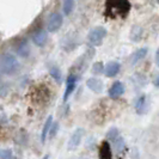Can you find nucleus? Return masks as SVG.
I'll list each match as a JSON object with an SVG mask.
<instances>
[{"instance_id": "20", "label": "nucleus", "mask_w": 159, "mask_h": 159, "mask_svg": "<svg viewBox=\"0 0 159 159\" xmlns=\"http://www.w3.org/2000/svg\"><path fill=\"white\" fill-rule=\"evenodd\" d=\"M114 143H115V146H116V148H117L119 151L125 147V141H123V139H122V138H117Z\"/></svg>"}, {"instance_id": "11", "label": "nucleus", "mask_w": 159, "mask_h": 159, "mask_svg": "<svg viewBox=\"0 0 159 159\" xmlns=\"http://www.w3.org/2000/svg\"><path fill=\"white\" fill-rule=\"evenodd\" d=\"M146 109H147V102H146V96H140L139 98H138V101H136L135 103V110L138 114H140V115H143L146 112Z\"/></svg>"}, {"instance_id": "12", "label": "nucleus", "mask_w": 159, "mask_h": 159, "mask_svg": "<svg viewBox=\"0 0 159 159\" xmlns=\"http://www.w3.org/2000/svg\"><path fill=\"white\" fill-rule=\"evenodd\" d=\"M52 126H53V116H49L47 121H46V123H44V126H43L42 132H41V140H42V143H44L46 139H47V135H49Z\"/></svg>"}, {"instance_id": "17", "label": "nucleus", "mask_w": 159, "mask_h": 159, "mask_svg": "<svg viewBox=\"0 0 159 159\" xmlns=\"http://www.w3.org/2000/svg\"><path fill=\"white\" fill-rule=\"evenodd\" d=\"M117 138H119V130H117L116 128H111V129L107 133V139H108V140L115 141Z\"/></svg>"}, {"instance_id": "5", "label": "nucleus", "mask_w": 159, "mask_h": 159, "mask_svg": "<svg viewBox=\"0 0 159 159\" xmlns=\"http://www.w3.org/2000/svg\"><path fill=\"white\" fill-rule=\"evenodd\" d=\"M84 135V130L81 128L75 129V132L73 133L70 138V141H68V150H75L79 143H81V138Z\"/></svg>"}, {"instance_id": "21", "label": "nucleus", "mask_w": 159, "mask_h": 159, "mask_svg": "<svg viewBox=\"0 0 159 159\" xmlns=\"http://www.w3.org/2000/svg\"><path fill=\"white\" fill-rule=\"evenodd\" d=\"M57 132V123H53V126L50 128V132H49V138H53Z\"/></svg>"}, {"instance_id": "22", "label": "nucleus", "mask_w": 159, "mask_h": 159, "mask_svg": "<svg viewBox=\"0 0 159 159\" xmlns=\"http://www.w3.org/2000/svg\"><path fill=\"white\" fill-rule=\"evenodd\" d=\"M156 64H157V66L159 67V49L156 52Z\"/></svg>"}, {"instance_id": "1", "label": "nucleus", "mask_w": 159, "mask_h": 159, "mask_svg": "<svg viewBox=\"0 0 159 159\" xmlns=\"http://www.w3.org/2000/svg\"><path fill=\"white\" fill-rule=\"evenodd\" d=\"M130 5L128 0H107V12L110 16L125 17L128 13Z\"/></svg>"}, {"instance_id": "13", "label": "nucleus", "mask_w": 159, "mask_h": 159, "mask_svg": "<svg viewBox=\"0 0 159 159\" xmlns=\"http://www.w3.org/2000/svg\"><path fill=\"white\" fill-rule=\"evenodd\" d=\"M17 53H18V55L22 56V57H28L29 54H30V48H29V44H28V42L24 40L22 41L19 44H18V47H17Z\"/></svg>"}, {"instance_id": "18", "label": "nucleus", "mask_w": 159, "mask_h": 159, "mask_svg": "<svg viewBox=\"0 0 159 159\" xmlns=\"http://www.w3.org/2000/svg\"><path fill=\"white\" fill-rule=\"evenodd\" d=\"M0 159H12V151L8 148L0 150Z\"/></svg>"}, {"instance_id": "15", "label": "nucleus", "mask_w": 159, "mask_h": 159, "mask_svg": "<svg viewBox=\"0 0 159 159\" xmlns=\"http://www.w3.org/2000/svg\"><path fill=\"white\" fill-rule=\"evenodd\" d=\"M74 7V0H64V13L65 15H71Z\"/></svg>"}, {"instance_id": "16", "label": "nucleus", "mask_w": 159, "mask_h": 159, "mask_svg": "<svg viewBox=\"0 0 159 159\" xmlns=\"http://www.w3.org/2000/svg\"><path fill=\"white\" fill-rule=\"evenodd\" d=\"M49 73H50V75H52V77L57 81V83H60V81H61V73H60V70H59V68H56V67H52V68L49 70Z\"/></svg>"}, {"instance_id": "4", "label": "nucleus", "mask_w": 159, "mask_h": 159, "mask_svg": "<svg viewBox=\"0 0 159 159\" xmlns=\"http://www.w3.org/2000/svg\"><path fill=\"white\" fill-rule=\"evenodd\" d=\"M62 25V16L57 12H54L49 16L47 24V30L50 32H55L57 31Z\"/></svg>"}, {"instance_id": "2", "label": "nucleus", "mask_w": 159, "mask_h": 159, "mask_svg": "<svg viewBox=\"0 0 159 159\" xmlns=\"http://www.w3.org/2000/svg\"><path fill=\"white\" fill-rule=\"evenodd\" d=\"M0 66H1V70L5 74H15L19 70V64L17 61V59L12 54H4L0 59Z\"/></svg>"}, {"instance_id": "7", "label": "nucleus", "mask_w": 159, "mask_h": 159, "mask_svg": "<svg viewBox=\"0 0 159 159\" xmlns=\"http://www.w3.org/2000/svg\"><path fill=\"white\" fill-rule=\"evenodd\" d=\"M48 34L46 30H39L32 35V42L37 46V47H43L47 42Z\"/></svg>"}, {"instance_id": "9", "label": "nucleus", "mask_w": 159, "mask_h": 159, "mask_svg": "<svg viewBox=\"0 0 159 159\" xmlns=\"http://www.w3.org/2000/svg\"><path fill=\"white\" fill-rule=\"evenodd\" d=\"M77 86V77L74 74H71L67 78V85H66V91L64 95V101H67L68 97L72 95V92L74 91V89Z\"/></svg>"}, {"instance_id": "10", "label": "nucleus", "mask_w": 159, "mask_h": 159, "mask_svg": "<svg viewBox=\"0 0 159 159\" xmlns=\"http://www.w3.org/2000/svg\"><path fill=\"white\" fill-rule=\"evenodd\" d=\"M86 85H88V88L90 89L91 91H93V92H96V93L102 92L104 89L103 81L99 79H96V78H90V79H88Z\"/></svg>"}, {"instance_id": "24", "label": "nucleus", "mask_w": 159, "mask_h": 159, "mask_svg": "<svg viewBox=\"0 0 159 159\" xmlns=\"http://www.w3.org/2000/svg\"><path fill=\"white\" fill-rule=\"evenodd\" d=\"M48 158H49V156H44V157H43L42 159H48Z\"/></svg>"}, {"instance_id": "8", "label": "nucleus", "mask_w": 159, "mask_h": 159, "mask_svg": "<svg viewBox=\"0 0 159 159\" xmlns=\"http://www.w3.org/2000/svg\"><path fill=\"white\" fill-rule=\"evenodd\" d=\"M120 68H121V66H120L119 62L111 61V62H109V64L105 66L104 73H105V75H107L108 78H114V77H116V75L119 74Z\"/></svg>"}, {"instance_id": "23", "label": "nucleus", "mask_w": 159, "mask_h": 159, "mask_svg": "<svg viewBox=\"0 0 159 159\" xmlns=\"http://www.w3.org/2000/svg\"><path fill=\"white\" fill-rule=\"evenodd\" d=\"M154 85H156L157 88H159V75L156 77V79H154Z\"/></svg>"}, {"instance_id": "3", "label": "nucleus", "mask_w": 159, "mask_h": 159, "mask_svg": "<svg viewBox=\"0 0 159 159\" xmlns=\"http://www.w3.org/2000/svg\"><path fill=\"white\" fill-rule=\"evenodd\" d=\"M107 36V29L103 26H98L92 29L89 34V42L92 46H101L103 40Z\"/></svg>"}, {"instance_id": "6", "label": "nucleus", "mask_w": 159, "mask_h": 159, "mask_svg": "<svg viewBox=\"0 0 159 159\" xmlns=\"http://www.w3.org/2000/svg\"><path fill=\"white\" fill-rule=\"evenodd\" d=\"M108 93H109V97L112 98V99H116V98L121 97V96L125 93V85H123V83L115 81L111 86H110Z\"/></svg>"}, {"instance_id": "14", "label": "nucleus", "mask_w": 159, "mask_h": 159, "mask_svg": "<svg viewBox=\"0 0 159 159\" xmlns=\"http://www.w3.org/2000/svg\"><path fill=\"white\" fill-rule=\"evenodd\" d=\"M147 54V49L146 48H141V49H138L135 53L132 56V64H136L138 61L143 60V57Z\"/></svg>"}, {"instance_id": "19", "label": "nucleus", "mask_w": 159, "mask_h": 159, "mask_svg": "<svg viewBox=\"0 0 159 159\" xmlns=\"http://www.w3.org/2000/svg\"><path fill=\"white\" fill-rule=\"evenodd\" d=\"M104 67L103 64L102 62H96L93 66H92V72L95 73V74H101L102 72H104Z\"/></svg>"}]
</instances>
